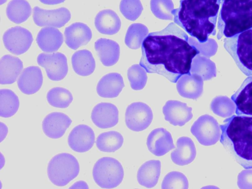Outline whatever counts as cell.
<instances>
[{
    "instance_id": "obj_1",
    "label": "cell",
    "mask_w": 252,
    "mask_h": 189,
    "mask_svg": "<svg viewBox=\"0 0 252 189\" xmlns=\"http://www.w3.org/2000/svg\"><path fill=\"white\" fill-rule=\"evenodd\" d=\"M187 34L174 22L160 31L149 33L141 45L140 65L149 73H156L176 83L190 74L193 59L199 51L189 42Z\"/></svg>"
},
{
    "instance_id": "obj_2",
    "label": "cell",
    "mask_w": 252,
    "mask_h": 189,
    "mask_svg": "<svg viewBox=\"0 0 252 189\" xmlns=\"http://www.w3.org/2000/svg\"><path fill=\"white\" fill-rule=\"evenodd\" d=\"M222 0H181L172 11L174 22L201 43L216 34V27Z\"/></svg>"
},
{
    "instance_id": "obj_3",
    "label": "cell",
    "mask_w": 252,
    "mask_h": 189,
    "mask_svg": "<svg viewBox=\"0 0 252 189\" xmlns=\"http://www.w3.org/2000/svg\"><path fill=\"white\" fill-rule=\"evenodd\" d=\"M220 142L245 169L252 168V116L233 115L220 125Z\"/></svg>"
},
{
    "instance_id": "obj_4",
    "label": "cell",
    "mask_w": 252,
    "mask_h": 189,
    "mask_svg": "<svg viewBox=\"0 0 252 189\" xmlns=\"http://www.w3.org/2000/svg\"><path fill=\"white\" fill-rule=\"evenodd\" d=\"M217 38H230L252 28V0H222Z\"/></svg>"
},
{
    "instance_id": "obj_5",
    "label": "cell",
    "mask_w": 252,
    "mask_h": 189,
    "mask_svg": "<svg viewBox=\"0 0 252 189\" xmlns=\"http://www.w3.org/2000/svg\"><path fill=\"white\" fill-rule=\"evenodd\" d=\"M223 47L239 69L247 76H252V28L223 40Z\"/></svg>"
},
{
    "instance_id": "obj_6",
    "label": "cell",
    "mask_w": 252,
    "mask_h": 189,
    "mask_svg": "<svg viewBox=\"0 0 252 189\" xmlns=\"http://www.w3.org/2000/svg\"><path fill=\"white\" fill-rule=\"evenodd\" d=\"M80 171L79 162L72 155L62 153L49 161L47 175L51 182L58 187L65 186L75 178Z\"/></svg>"
},
{
    "instance_id": "obj_7",
    "label": "cell",
    "mask_w": 252,
    "mask_h": 189,
    "mask_svg": "<svg viewBox=\"0 0 252 189\" xmlns=\"http://www.w3.org/2000/svg\"><path fill=\"white\" fill-rule=\"evenodd\" d=\"M124 176L121 163L112 157L99 159L93 169L94 180L101 188L112 189L118 187L122 183Z\"/></svg>"
},
{
    "instance_id": "obj_8",
    "label": "cell",
    "mask_w": 252,
    "mask_h": 189,
    "mask_svg": "<svg viewBox=\"0 0 252 189\" xmlns=\"http://www.w3.org/2000/svg\"><path fill=\"white\" fill-rule=\"evenodd\" d=\"M153 118L152 109L144 103L134 102L126 108L125 122L131 131L140 132L145 130L151 124Z\"/></svg>"
},
{
    "instance_id": "obj_9",
    "label": "cell",
    "mask_w": 252,
    "mask_h": 189,
    "mask_svg": "<svg viewBox=\"0 0 252 189\" xmlns=\"http://www.w3.org/2000/svg\"><path fill=\"white\" fill-rule=\"evenodd\" d=\"M190 132L198 141L204 146L215 144L220 135L218 123L208 114L200 116L192 124Z\"/></svg>"
},
{
    "instance_id": "obj_10",
    "label": "cell",
    "mask_w": 252,
    "mask_h": 189,
    "mask_svg": "<svg viewBox=\"0 0 252 189\" xmlns=\"http://www.w3.org/2000/svg\"><path fill=\"white\" fill-rule=\"evenodd\" d=\"M3 42L6 49L12 54L20 55L30 48L33 37L26 28L16 26L7 29L3 34Z\"/></svg>"
},
{
    "instance_id": "obj_11",
    "label": "cell",
    "mask_w": 252,
    "mask_h": 189,
    "mask_svg": "<svg viewBox=\"0 0 252 189\" xmlns=\"http://www.w3.org/2000/svg\"><path fill=\"white\" fill-rule=\"evenodd\" d=\"M37 62L39 65L45 68L48 77L52 81H61L67 74V58L61 53H41L37 57Z\"/></svg>"
},
{
    "instance_id": "obj_12",
    "label": "cell",
    "mask_w": 252,
    "mask_h": 189,
    "mask_svg": "<svg viewBox=\"0 0 252 189\" xmlns=\"http://www.w3.org/2000/svg\"><path fill=\"white\" fill-rule=\"evenodd\" d=\"M70 18L71 13L65 7L46 10L35 6L33 9V20L39 27L60 28L68 23Z\"/></svg>"
},
{
    "instance_id": "obj_13",
    "label": "cell",
    "mask_w": 252,
    "mask_h": 189,
    "mask_svg": "<svg viewBox=\"0 0 252 189\" xmlns=\"http://www.w3.org/2000/svg\"><path fill=\"white\" fill-rule=\"evenodd\" d=\"M162 112L165 120L174 126H183L193 117L192 108L177 100L167 101L162 107Z\"/></svg>"
},
{
    "instance_id": "obj_14",
    "label": "cell",
    "mask_w": 252,
    "mask_h": 189,
    "mask_svg": "<svg viewBox=\"0 0 252 189\" xmlns=\"http://www.w3.org/2000/svg\"><path fill=\"white\" fill-rule=\"evenodd\" d=\"M68 144L74 151L84 153L90 150L95 141V135L92 128L87 125L75 126L70 132Z\"/></svg>"
},
{
    "instance_id": "obj_15",
    "label": "cell",
    "mask_w": 252,
    "mask_h": 189,
    "mask_svg": "<svg viewBox=\"0 0 252 189\" xmlns=\"http://www.w3.org/2000/svg\"><path fill=\"white\" fill-rule=\"evenodd\" d=\"M146 144L149 151L156 156H162L175 148L170 132L163 128L153 130L149 134Z\"/></svg>"
},
{
    "instance_id": "obj_16",
    "label": "cell",
    "mask_w": 252,
    "mask_h": 189,
    "mask_svg": "<svg viewBox=\"0 0 252 189\" xmlns=\"http://www.w3.org/2000/svg\"><path fill=\"white\" fill-rule=\"evenodd\" d=\"M91 119L93 123L99 128H112L118 123L119 110L117 107L113 104L100 103L93 108Z\"/></svg>"
},
{
    "instance_id": "obj_17",
    "label": "cell",
    "mask_w": 252,
    "mask_h": 189,
    "mask_svg": "<svg viewBox=\"0 0 252 189\" xmlns=\"http://www.w3.org/2000/svg\"><path fill=\"white\" fill-rule=\"evenodd\" d=\"M72 123L65 114L53 112L47 115L42 123V130L49 138L58 139L62 137Z\"/></svg>"
},
{
    "instance_id": "obj_18",
    "label": "cell",
    "mask_w": 252,
    "mask_h": 189,
    "mask_svg": "<svg viewBox=\"0 0 252 189\" xmlns=\"http://www.w3.org/2000/svg\"><path fill=\"white\" fill-rule=\"evenodd\" d=\"M236 115L252 116V76H248L231 96Z\"/></svg>"
},
{
    "instance_id": "obj_19",
    "label": "cell",
    "mask_w": 252,
    "mask_h": 189,
    "mask_svg": "<svg viewBox=\"0 0 252 189\" xmlns=\"http://www.w3.org/2000/svg\"><path fill=\"white\" fill-rule=\"evenodd\" d=\"M64 35L66 45L71 49L76 50L89 42L92 32L86 24L76 22L65 28Z\"/></svg>"
},
{
    "instance_id": "obj_20",
    "label": "cell",
    "mask_w": 252,
    "mask_h": 189,
    "mask_svg": "<svg viewBox=\"0 0 252 189\" xmlns=\"http://www.w3.org/2000/svg\"><path fill=\"white\" fill-rule=\"evenodd\" d=\"M42 83L41 70L35 66L25 68L17 80L19 89L23 93L27 95L37 92L40 89Z\"/></svg>"
},
{
    "instance_id": "obj_21",
    "label": "cell",
    "mask_w": 252,
    "mask_h": 189,
    "mask_svg": "<svg viewBox=\"0 0 252 189\" xmlns=\"http://www.w3.org/2000/svg\"><path fill=\"white\" fill-rule=\"evenodd\" d=\"M196 154V148L192 140L188 136H182L177 139L176 148L172 152L170 157L174 163L184 166L191 163Z\"/></svg>"
},
{
    "instance_id": "obj_22",
    "label": "cell",
    "mask_w": 252,
    "mask_h": 189,
    "mask_svg": "<svg viewBox=\"0 0 252 189\" xmlns=\"http://www.w3.org/2000/svg\"><path fill=\"white\" fill-rule=\"evenodd\" d=\"M124 86L123 79L121 74L110 73L99 80L96 86V92L101 97L113 98L119 95Z\"/></svg>"
},
{
    "instance_id": "obj_23",
    "label": "cell",
    "mask_w": 252,
    "mask_h": 189,
    "mask_svg": "<svg viewBox=\"0 0 252 189\" xmlns=\"http://www.w3.org/2000/svg\"><path fill=\"white\" fill-rule=\"evenodd\" d=\"M63 41L62 32L52 27H43L36 37V42L39 48L46 53H53L58 51Z\"/></svg>"
},
{
    "instance_id": "obj_24",
    "label": "cell",
    "mask_w": 252,
    "mask_h": 189,
    "mask_svg": "<svg viewBox=\"0 0 252 189\" xmlns=\"http://www.w3.org/2000/svg\"><path fill=\"white\" fill-rule=\"evenodd\" d=\"M23 68V62L17 57L9 54L3 55L0 60V83H14Z\"/></svg>"
},
{
    "instance_id": "obj_25",
    "label": "cell",
    "mask_w": 252,
    "mask_h": 189,
    "mask_svg": "<svg viewBox=\"0 0 252 189\" xmlns=\"http://www.w3.org/2000/svg\"><path fill=\"white\" fill-rule=\"evenodd\" d=\"M176 88L181 96L194 100L197 99L202 93L203 82L197 75L191 73L185 74L178 79Z\"/></svg>"
},
{
    "instance_id": "obj_26",
    "label": "cell",
    "mask_w": 252,
    "mask_h": 189,
    "mask_svg": "<svg viewBox=\"0 0 252 189\" xmlns=\"http://www.w3.org/2000/svg\"><path fill=\"white\" fill-rule=\"evenodd\" d=\"M94 48L103 65L111 66L118 62L120 49L116 42L106 38H99L94 43Z\"/></svg>"
},
{
    "instance_id": "obj_27",
    "label": "cell",
    "mask_w": 252,
    "mask_h": 189,
    "mask_svg": "<svg viewBox=\"0 0 252 189\" xmlns=\"http://www.w3.org/2000/svg\"><path fill=\"white\" fill-rule=\"evenodd\" d=\"M94 25L100 33L113 35L120 29L121 22L115 12L111 9H104L99 11L96 15Z\"/></svg>"
},
{
    "instance_id": "obj_28",
    "label": "cell",
    "mask_w": 252,
    "mask_h": 189,
    "mask_svg": "<svg viewBox=\"0 0 252 189\" xmlns=\"http://www.w3.org/2000/svg\"><path fill=\"white\" fill-rule=\"evenodd\" d=\"M161 170V162L159 160H152L144 163L139 168L137 174L138 183L144 187L152 188L158 183Z\"/></svg>"
},
{
    "instance_id": "obj_29",
    "label": "cell",
    "mask_w": 252,
    "mask_h": 189,
    "mask_svg": "<svg viewBox=\"0 0 252 189\" xmlns=\"http://www.w3.org/2000/svg\"><path fill=\"white\" fill-rule=\"evenodd\" d=\"M71 62L74 71L79 76H89L95 70V60L92 53L88 50L75 52L72 56Z\"/></svg>"
},
{
    "instance_id": "obj_30",
    "label": "cell",
    "mask_w": 252,
    "mask_h": 189,
    "mask_svg": "<svg viewBox=\"0 0 252 189\" xmlns=\"http://www.w3.org/2000/svg\"><path fill=\"white\" fill-rule=\"evenodd\" d=\"M6 15L11 22L21 24L25 22L30 16L32 8L26 0H11L6 9Z\"/></svg>"
},
{
    "instance_id": "obj_31",
    "label": "cell",
    "mask_w": 252,
    "mask_h": 189,
    "mask_svg": "<svg viewBox=\"0 0 252 189\" xmlns=\"http://www.w3.org/2000/svg\"><path fill=\"white\" fill-rule=\"evenodd\" d=\"M124 138L119 132L111 131L100 134L97 137L96 145L104 152H114L123 145Z\"/></svg>"
},
{
    "instance_id": "obj_32",
    "label": "cell",
    "mask_w": 252,
    "mask_h": 189,
    "mask_svg": "<svg viewBox=\"0 0 252 189\" xmlns=\"http://www.w3.org/2000/svg\"><path fill=\"white\" fill-rule=\"evenodd\" d=\"M20 106L16 94L8 89L0 90V116L9 118L17 112Z\"/></svg>"
},
{
    "instance_id": "obj_33",
    "label": "cell",
    "mask_w": 252,
    "mask_h": 189,
    "mask_svg": "<svg viewBox=\"0 0 252 189\" xmlns=\"http://www.w3.org/2000/svg\"><path fill=\"white\" fill-rule=\"evenodd\" d=\"M148 28L144 25L135 23L128 28L125 39L126 45L130 49H138L148 35Z\"/></svg>"
},
{
    "instance_id": "obj_34",
    "label": "cell",
    "mask_w": 252,
    "mask_h": 189,
    "mask_svg": "<svg viewBox=\"0 0 252 189\" xmlns=\"http://www.w3.org/2000/svg\"><path fill=\"white\" fill-rule=\"evenodd\" d=\"M46 98L51 106L58 108H66L73 101L71 93L61 87L51 89L47 94Z\"/></svg>"
},
{
    "instance_id": "obj_35",
    "label": "cell",
    "mask_w": 252,
    "mask_h": 189,
    "mask_svg": "<svg viewBox=\"0 0 252 189\" xmlns=\"http://www.w3.org/2000/svg\"><path fill=\"white\" fill-rule=\"evenodd\" d=\"M151 10L158 18L165 20H172L174 4L172 0H151Z\"/></svg>"
},
{
    "instance_id": "obj_36",
    "label": "cell",
    "mask_w": 252,
    "mask_h": 189,
    "mask_svg": "<svg viewBox=\"0 0 252 189\" xmlns=\"http://www.w3.org/2000/svg\"><path fill=\"white\" fill-rule=\"evenodd\" d=\"M146 71L140 64H134L127 70V78L131 88L134 90L142 89L147 81Z\"/></svg>"
},
{
    "instance_id": "obj_37",
    "label": "cell",
    "mask_w": 252,
    "mask_h": 189,
    "mask_svg": "<svg viewBox=\"0 0 252 189\" xmlns=\"http://www.w3.org/2000/svg\"><path fill=\"white\" fill-rule=\"evenodd\" d=\"M162 189H188L189 182L182 173L173 171L167 174L161 183Z\"/></svg>"
},
{
    "instance_id": "obj_38",
    "label": "cell",
    "mask_w": 252,
    "mask_h": 189,
    "mask_svg": "<svg viewBox=\"0 0 252 189\" xmlns=\"http://www.w3.org/2000/svg\"><path fill=\"white\" fill-rule=\"evenodd\" d=\"M143 7L140 0H121L120 10L127 19L134 21L141 15Z\"/></svg>"
},
{
    "instance_id": "obj_39",
    "label": "cell",
    "mask_w": 252,
    "mask_h": 189,
    "mask_svg": "<svg viewBox=\"0 0 252 189\" xmlns=\"http://www.w3.org/2000/svg\"><path fill=\"white\" fill-rule=\"evenodd\" d=\"M0 142H2V140L5 138L7 135L8 133V128L6 125L3 123L2 122H0Z\"/></svg>"
},
{
    "instance_id": "obj_40",
    "label": "cell",
    "mask_w": 252,
    "mask_h": 189,
    "mask_svg": "<svg viewBox=\"0 0 252 189\" xmlns=\"http://www.w3.org/2000/svg\"><path fill=\"white\" fill-rule=\"evenodd\" d=\"M69 189H89V186L85 182L79 181L73 184Z\"/></svg>"
},
{
    "instance_id": "obj_41",
    "label": "cell",
    "mask_w": 252,
    "mask_h": 189,
    "mask_svg": "<svg viewBox=\"0 0 252 189\" xmlns=\"http://www.w3.org/2000/svg\"><path fill=\"white\" fill-rule=\"evenodd\" d=\"M41 3L48 5H54L61 3L65 0H39Z\"/></svg>"
},
{
    "instance_id": "obj_42",
    "label": "cell",
    "mask_w": 252,
    "mask_h": 189,
    "mask_svg": "<svg viewBox=\"0 0 252 189\" xmlns=\"http://www.w3.org/2000/svg\"><path fill=\"white\" fill-rule=\"evenodd\" d=\"M7 0H0V4L1 5L3 3H5Z\"/></svg>"
}]
</instances>
